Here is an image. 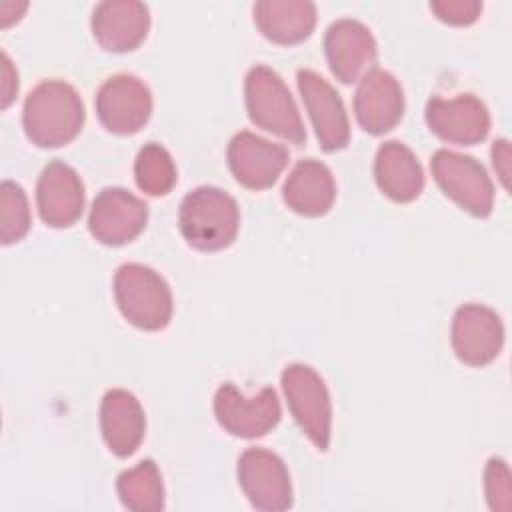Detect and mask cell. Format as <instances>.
Masks as SVG:
<instances>
[{"label":"cell","instance_id":"6da1fadb","mask_svg":"<svg viewBox=\"0 0 512 512\" xmlns=\"http://www.w3.org/2000/svg\"><path fill=\"white\" fill-rule=\"evenodd\" d=\"M84 102L64 80H44L30 90L22 108V126L40 148H58L72 142L84 126Z\"/></svg>","mask_w":512,"mask_h":512},{"label":"cell","instance_id":"7a4b0ae2","mask_svg":"<svg viewBox=\"0 0 512 512\" xmlns=\"http://www.w3.org/2000/svg\"><path fill=\"white\" fill-rule=\"evenodd\" d=\"M178 224L184 240L202 252L228 248L240 228L236 200L216 186H198L188 192L178 210Z\"/></svg>","mask_w":512,"mask_h":512},{"label":"cell","instance_id":"3957f363","mask_svg":"<svg viewBox=\"0 0 512 512\" xmlns=\"http://www.w3.org/2000/svg\"><path fill=\"white\" fill-rule=\"evenodd\" d=\"M244 102L250 120L292 144L306 142V128L296 102L278 72L256 64L244 78Z\"/></svg>","mask_w":512,"mask_h":512},{"label":"cell","instance_id":"277c9868","mask_svg":"<svg viewBox=\"0 0 512 512\" xmlns=\"http://www.w3.org/2000/svg\"><path fill=\"white\" fill-rule=\"evenodd\" d=\"M114 298L122 316L140 330H162L172 320V292L150 266L122 264L114 274Z\"/></svg>","mask_w":512,"mask_h":512},{"label":"cell","instance_id":"5b68a950","mask_svg":"<svg viewBox=\"0 0 512 512\" xmlns=\"http://www.w3.org/2000/svg\"><path fill=\"white\" fill-rule=\"evenodd\" d=\"M280 384L288 408L310 442L326 452L332 436V402L322 376L308 364H288Z\"/></svg>","mask_w":512,"mask_h":512},{"label":"cell","instance_id":"8992f818","mask_svg":"<svg viewBox=\"0 0 512 512\" xmlns=\"http://www.w3.org/2000/svg\"><path fill=\"white\" fill-rule=\"evenodd\" d=\"M440 190L472 216L486 218L494 208V184L486 168L472 156L440 148L430 160Z\"/></svg>","mask_w":512,"mask_h":512},{"label":"cell","instance_id":"52a82bcc","mask_svg":"<svg viewBox=\"0 0 512 512\" xmlns=\"http://www.w3.org/2000/svg\"><path fill=\"white\" fill-rule=\"evenodd\" d=\"M214 414L228 434L252 440L274 430L282 410L272 388H262L254 396H244L232 382H224L214 394Z\"/></svg>","mask_w":512,"mask_h":512},{"label":"cell","instance_id":"ba28073f","mask_svg":"<svg viewBox=\"0 0 512 512\" xmlns=\"http://www.w3.org/2000/svg\"><path fill=\"white\" fill-rule=\"evenodd\" d=\"M94 106L106 130L128 136L148 122L152 114V94L138 76L114 74L98 88Z\"/></svg>","mask_w":512,"mask_h":512},{"label":"cell","instance_id":"9c48e42d","mask_svg":"<svg viewBox=\"0 0 512 512\" xmlns=\"http://www.w3.org/2000/svg\"><path fill=\"white\" fill-rule=\"evenodd\" d=\"M238 484L256 510L292 506V484L284 460L266 448H248L238 458Z\"/></svg>","mask_w":512,"mask_h":512},{"label":"cell","instance_id":"30bf717a","mask_svg":"<svg viewBox=\"0 0 512 512\" xmlns=\"http://www.w3.org/2000/svg\"><path fill=\"white\" fill-rule=\"evenodd\" d=\"M148 222V204L126 188L110 186L98 192L88 214L90 234L106 246L134 240Z\"/></svg>","mask_w":512,"mask_h":512},{"label":"cell","instance_id":"8fae6325","mask_svg":"<svg viewBox=\"0 0 512 512\" xmlns=\"http://www.w3.org/2000/svg\"><path fill=\"white\" fill-rule=\"evenodd\" d=\"M450 342L458 360L468 366H486L502 350L504 324L484 304H462L452 318Z\"/></svg>","mask_w":512,"mask_h":512},{"label":"cell","instance_id":"7c38bea8","mask_svg":"<svg viewBox=\"0 0 512 512\" xmlns=\"http://www.w3.org/2000/svg\"><path fill=\"white\" fill-rule=\"evenodd\" d=\"M324 54L336 80L352 84L376 68L378 46L368 26L354 18H340L326 28Z\"/></svg>","mask_w":512,"mask_h":512},{"label":"cell","instance_id":"4fadbf2b","mask_svg":"<svg viewBox=\"0 0 512 512\" xmlns=\"http://www.w3.org/2000/svg\"><path fill=\"white\" fill-rule=\"evenodd\" d=\"M226 158L238 184L250 190H266L284 172L290 154L282 144L242 130L232 136Z\"/></svg>","mask_w":512,"mask_h":512},{"label":"cell","instance_id":"5bb4252c","mask_svg":"<svg viewBox=\"0 0 512 512\" xmlns=\"http://www.w3.org/2000/svg\"><path fill=\"white\" fill-rule=\"evenodd\" d=\"M296 82L320 148L324 152L346 148L350 140V122L338 92L314 70H298Z\"/></svg>","mask_w":512,"mask_h":512},{"label":"cell","instance_id":"9a60e30c","mask_svg":"<svg viewBox=\"0 0 512 512\" xmlns=\"http://www.w3.org/2000/svg\"><path fill=\"white\" fill-rule=\"evenodd\" d=\"M426 124L444 142L472 146L488 136L490 112L474 94L434 96L426 104Z\"/></svg>","mask_w":512,"mask_h":512},{"label":"cell","instance_id":"2e32d148","mask_svg":"<svg viewBox=\"0 0 512 512\" xmlns=\"http://www.w3.org/2000/svg\"><path fill=\"white\" fill-rule=\"evenodd\" d=\"M36 206L44 224L72 226L84 210V184L78 172L62 160L48 162L36 184Z\"/></svg>","mask_w":512,"mask_h":512},{"label":"cell","instance_id":"e0dca14e","mask_svg":"<svg viewBox=\"0 0 512 512\" xmlns=\"http://www.w3.org/2000/svg\"><path fill=\"white\" fill-rule=\"evenodd\" d=\"M354 114L368 134L390 132L404 114V92L396 76L382 68L362 76L354 94Z\"/></svg>","mask_w":512,"mask_h":512},{"label":"cell","instance_id":"ac0fdd59","mask_svg":"<svg viewBox=\"0 0 512 512\" xmlns=\"http://www.w3.org/2000/svg\"><path fill=\"white\" fill-rule=\"evenodd\" d=\"M92 34L108 52L138 48L150 28V10L136 0H104L92 10Z\"/></svg>","mask_w":512,"mask_h":512},{"label":"cell","instance_id":"d6986e66","mask_svg":"<svg viewBox=\"0 0 512 512\" xmlns=\"http://www.w3.org/2000/svg\"><path fill=\"white\" fill-rule=\"evenodd\" d=\"M100 430L112 454L118 458L132 456L146 430V416L138 398L124 388L108 390L100 402Z\"/></svg>","mask_w":512,"mask_h":512},{"label":"cell","instance_id":"ffe728a7","mask_svg":"<svg viewBox=\"0 0 512 512\" xmlns=\"http://www.w3.org/2000/svg\"><path fill=\"white\" fill-rule=\"evenodd\" d=\"M286 206L302 216H324L336 200V182L330 168L314 158L300 160L282 186Z\"/></svg>","mask_w":512,"mask_h":512},{"label":"cell","instance_id":"44dd1931","mask_svg":"<svg viewBox=\"0 0 512 512\" xmlns=\"http://www.w3.org/2000/svg\"><path fill=\"white\" fill-rule=\"evenodd\" d=\"M374 180L392 202H412L424 188V172L416 154L398 140L384 142L374 158Z\"/></svg>","mask_w":512,"mask_h":512},{"label":"cell","instance_id":"7402d4cb","mask_svg":"<svg viewBox=\"0 0 512 512\" xmlns=\"http://www.w3.org/2000/svg\"><path fill=\"white\" fill-rule=\"evenodd\" d=\"M252 14L262 36L276 44H298L316 26V4L308 0H260Z\"/></svg>","mask_w":512,"mask_h":512},{"label":"cell","instance_id":"603a6c76","mask_svg":"<svg viewBox=\"0 0 512 512\" xmlns=\"http://www.w3.org/2000/svg\"><path fill=\"white\" fill-rule=\"evenodd\" d=\"M116 490L128 510L158 512L164 508L162 474L150 458L124 470L116 480Z\"/></svg>","mask_w":512,"mask_h":512},{"label":"cell","instance_id":"cb8c5ba5","mask_svg":"<svg viewBox=\"0 0 512 512\" xmlns=\"http://www.w3.org/2000/svg\"><path fill=\"white\" fill-rule=\"evenodd\" d=\"M134 180L144 194L166 196L178 180L170 152L158 142L144 144L134 160Z\"/></svg>","mask_w":512,"mask_h":512},{"label":"cell","instance_id":"d4e9b609","mask_svg":"<svg viewBox=\"0 0 512 512\" xmlns=\"http://www.w3.org/2000/svg\"><path fill=\"white\" fill-rule=\"evenodd\" d=\"M30 230V206L20 184L4 180L0 184V240L4 246L22 240Z\"/></svg>","mask_w":512,"mask_h":512},{"label":"cell","instance_id":"484cf974","mask_svg":"<svg viewBox=\"0 0 512 512\" xmlns=\"http://www.w3.org/2000/svg\"><path fill=\"white\" fill-rule=\"evenodd\" d=\"M486 500L492 510L508 512L512 508V484L510 470L502 458H490L484 470Z\"/></svg>","mask_w":512,"mask_h":512},{"label":"cell","instance_id":"4316f807","mask_svg":"<svg viewBox=\"0 0 512 512\" xmlns=\"http://www.w3.org/2000/svg\"><path fill=\"white\" fill-rule=\"evenodd\" d=\"M430 10L438 20L452 26H468L478 20L482 12V2L478 0H434Z\"/></svg>","mask_w":512,"mask_h":512},{"label":"cell","instance_id":"83f0119b","mask_svg":"<svg viewBox=\"0 0 512 512\" xmlns=\"http://www.w3.org/2000/svg\"><path fill=\"white\" fill-rule=\"evenodd\" d=\"M490 156H492V166H494L502 186L508 188V182H510V142L506 138L494 140Z\"/></svg>","mask_w":512,"mask_h":512},{"label":"cell","instance_id":"f1b7e54d","mask_svg":"<svg viewBox=\"0 0 512 512\" xmlns=\"http://www.w3.org/2000/svg\"><path fill=\"white\" fill-rule=\"evenodd\" d=\"M0 58H2V70H0V76H2V108H8L12 104V100L16 98V92H18V72L12 66L6 52H2Z\"/></svg>","mask_w":512,"mask_h":512},{"label":"cell","instance_id":"f546056e","mask_svg":"<svg viewBox=\"0 0 512 512\" xmlns=\"http://www.w3.org/2000/svg\"><path fill=\"white\" fill-rule=\"evenodd\" d=\"M26 8H28L26 2H2V6H0L2 28H8L12 22H18Z\"/></svg>","mask_w":512,"mask_h":512}]
</instances>
